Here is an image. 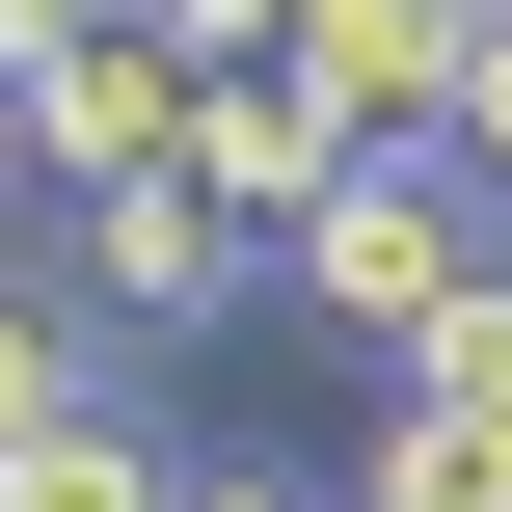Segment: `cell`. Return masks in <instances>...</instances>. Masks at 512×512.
I'll use <instances>...</instances> for the list:
<instances>
[{"mask_svg":"<svg viewBox=\"0 0 512 512\" xmlns=\"http://www.w3.org/2000/svg\"><path fill=\"white\" fill-rule=\"evenodd\" d=\"M486 270H512V216L459 189V162H351V189H324V243H297L270 297H297V324H351V351L405 378V351H432V324L486 297Z\"/></svg>","mask_w":512,"mask_h":512,"instance_id":"1","label":"cell"},{"mask_svg":"<svg viewBox=\"0 0 512 512\" xmlns=\"http://www.w3.org/2000/svg\"><path fill=\"white\" fill-rule=\"evenodd\" d=\"M189 135H216V81L162 54V27H54L27 54V162L108 216V189H189Z\"/></svg>","mask_w":512,"mask_h":512,"instance_id":"2","label":"cell"},{"mask_svg":"<svg viewBox=\"0 0 512 512\" xmlns=\"http://www.w3.org/2000/svg\"><path fill=\"white\" fill-rule=\"evenodd\" d=\"M351 162H378V135H351L324 81H216V135H189V189H216V216H243L270 270L324 243V189H351Z\"/></svg>","mask_w":512,"mask_h":512,"instance_id":"3","label":"cell"},{"mask_svg":"<svg viewBox=\"0 0 512 512\" xmlns=\"http://www.w3.org/2000/svg\"><path fill=\"white\" fill-rule=\"evenodd\" d=\"M243 297H270V243L216 189H108L81 216V324H243Z\"/></svg>","mask_w":512,"mask_h":512,"instance_id":"4","label":"cell"},{"mask_svg":"<svg viewBox=\"0 0 512 512\" xmlns=\"http://www.w3.org/2000/svg\"><path fill=\"white\" fill-rule=\"evenodd\" d=\"M459 54H486L459 0H324V27H297V81H324L378 162H432V135H459Z\"/></svg>","mask_w":512,"mask_h":512,"instance_id":"5","label":"cell"},{"mask_svg":"<svg viewBox=\"0 0 512 512\" xmlns=\"http://www.w3.org/2000/svg\"><path fill=\"white\" fill-rule=\"evenodd\" d=\"M351 512H512V432H459V405H378Z\"/></svg>","mask_w":512,"mask_h":512,"instance_id":"6","label":"cell"},{"mask_svg":"<svg viewBox=\"0 0 512 512\" xmlns=\"http://www.w3.org/2000/svg\"><path fill=\"white\" fill-rule=\"evenodd\" d=\"M81 405H108V378H81V297H0V459L81 432Z\"/></svg>","mask_w":512,"mask_h":512,"instance_id":"7","label":"cell"},{"mask_svg":"<svg viewBox=\"0 0 512 512\" xmlns=\"http://www.w3.org/2000/svg\"><path fill=\"white\" fill-rule=\"evenodd\" d=\"M405 405H459V432H512V270L459 297V324H432V351H405Z\"/></svg>","mask_w":512,"mask_h":512,"instance_id":"8","label":"cell"},{"mask_svg":"<svg viewBox=\"0 0 512 512\" xmlns=\"http://www.w3.org/2000/svg\"><path fill=\"white\" fill-rule=\"evenodd\" d=\"M432 162H459V189H486V216H512V27H486V54H459V135H432Z\"/></svg>","mask_w":512,"mask_h":512,"instance_id":"9","label":"cell"},{"mask_svg":"<svg viewBox=\"0 0 512 512\" xmlns=\"http://www.w3.org/2000/svg\"><path fill=\"white\" fill-rule=\"evenodd\" d=\"M189 512H324V486H270V459H189Z\"/></svg>","mask_w":512,"mask_h":512,"instance_id":"10","label":"cell"},{"mask_svg":"<svg viewBox=\"0 0 512 512\" xmlns=\"http://www.w3.org/2000/svg\"><path fill=\"white\" fill-rule=\"evenodd\" d=\"M54 27H81V0H0V54H54Z\"/></svg>","mask_w":512,"mask_h":512,"instance_id":"11","label":"cell"},{"mask_svg":"<svg viewBox=\"0 0 512 512\" xmlns=\"http://www.w3.org/2000/svg\"><path fill=\"white\" fill-rule=\"evenodd\" d=\"M0 162H27V54H0Z\"/></svg>","mask_w":512,"mask_h":512,"instance_id":"12","label":"cell"},{"mask_svg":"<svg viewBox=\"0 0 512 512\" xmlns=\"http://www.w3.org/2000/svg\"><path fill=\"white\" fill-rule=\"evenodd\" d=\"M459 27H512V0H459Z\"/></svg>","mask_w":512,"mask_h":512,"instance_id":"13","label":"cell"}]
</instances>
